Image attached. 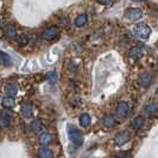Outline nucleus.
<instances>
[{
    "label": "nucleus",
    "instance_id": "obj_1",
    "mask_svg": "<svg viewBox=\"0 0 158 158\" xmlns=\"http://www.w3.org/2000/svg\"><path fill=\"white\" fill-rule=\"evenodd\" d=\"M67 132H68V137H69L70 142L73 143L74 145L81 146V145L83 144V135H82V133H81L75 126H73V125L69 124V125L67 126Z\"/></svg>",
    "mask_w": 158,
    "mask_h": 158
},
{
    "label": "nucleus",
    "instance_id": "obj_2",
    "mask_svg": "<svg viewBox=\"0 0 158 158\" xmlns=\"http://www.w3.org/2000/svg\"><path fill=\"white\" fill-rule=\"evenodd\" d=\"M135 35L138 38L142 40H148L151 35V27L145 23H138L133 29Z\"/></svg>",
    "mask_w": 158,
    "mask_h": 158
},
{
    "label": "nucleus",
    "instance_id": "obj_3",
    "mask_svg": "<svg viewBox=\"0 0 158 158\" xmlns=\"http://www.w3.org/2000/svg\"><path fill=\"white\" fill-rule=\"evenodd\" d=\"M124 16L130 22H137V20H139L143 17V11L140 8H137V7L128 8L126 12H125Z\"/></svg>",
    "mask_w": 158,
    "mask_h": 158
},
{
    "label": "nucleus",
    "instance_id": "obj_4",
    "mask_svg": "<svg viewBox=\"0 0 158 158\" xmlns=\"http://www.w3.org/2000/svg\"><path fill=\"white\" fill-rule=\"evenodd\" d=\"M58 33H60V29H58L57 26H50V27H48V29H45L44 31L42 32L40 37H42L43 40H52Z\"/></svg>",
    "mask_w": 158,
    "mask_h": 158
},
{
    "label": "nucleus",
    "instance_id": "obj_5",
    "mask_svg": "<svg viewBox=\"0 0 158 158\" xmlns=\"http://www.w3.org/2000/svg\"><path fill=\"white\" fill-rule=\"evenodd\" d=\"M115 112H117V115L119 118H126L128 115V113H130V106L125 101H120L117 105Z\"/></svg>",
    "mask_w": 158,
    "mask_h": 158
},
{
    "label": "nucleus",
    "instance_id": "obj_6",
    "mask_svg": "<svg viewBox=\"0 0 158 158\" xmlns=\"http://www.w3.org/2000/svg\"><path fill=\"white\" fill-rule=\"evenodd\" d=\"M130 139H131V135L126 131H123V132H119L118 135L114 137V143L119 146H121V145L126 144L127 142H130Z\"/></svg>",
    "mask_w": 158,
    "mask_h": 158
},
{
    "label": "nucleus",
    "instance_id": "obj_7",
    "mask_svg": "<svg viewBox=\"0 0 158 158\" xmlns=\"http://www.w3.org/2000/svg\"><path fill=\"white\" fill-rule=\"evenodd\" d=\"M137 82H138V85L140 87L148 88L151 85V82H152V76H151L150 74H142V75H139Z\"/></svg>",
    "mask_w": 158,
    "mask_h": 158
},
{
    "label": "nucleus",
    "instance_id": "obj_8",
    "mask_svg": "<svg viewBox=\"0 0 158 158\" xmlns=\"http://www.w3.org/2000/svg\"><path fill=\"white\" fill-rule=\"evenodd\" d=\"M12 121V117L8 114L7 112L1 111L0 112V128H6L10 126Z\"/></svg>",
    "mask_w": 158,
    "mask_h": 158
},
{
    "label": "nucleus",
    "instance_id": "obj_9",
    "mask_svg": "<svg viewBox=\"0 0 158 158\" xmlns=\"http://www.w3.org/2000/svg\"><path fill=\"white\" fill-rule=\"evenodd\" d=\"M143 55H144V48L139 47V45H135L132 49H130V51H128V56L131 58H133V60H138Z\"/></svg>",
    "mask_w": 158,
    "mask_h": 158
},
{
    "label": "nucleus",
    "instance_id": "obj_10",
    "mask_svg": "<svg viewBox=\"0 0 158 158\" xmlns=\"http://www.w3.org/2000/svg\"><path fill=\"white\" fill-rule=\"evenodd\" d=\"M20 113L24 118H31L33 115V108H32V105L29 102H24L20 107Z\"/></svg>",
    "mask_w": 158,
    "mask_h": 158
},
{
    "label": "nucleus",
    "instance_id": "obj_11",
    "mask_svg": "<svg viewBox=\"0 0 158 158\" xmlns=\"http://www.w3.org/2000/svg\"><path fill=\"white\" fill-rule=\"evenodd\" d=\"M2 33H4V36H5L7 40H15V38L17 37L16 29H15L13 26H11V25H6V26H4V29H2Z\"/></svg>",
    "mask_w": 158,
    "mask_h": 158
},
{
    "label": "nucleus",
    "instance_id": "obj_12",
    "mask_svg": "<svg viewBox=\"0 0 158 158\" xmlns=\"http://www.w3.org/2000/svg\"><path fill=\"white\" fill-rule=\"evenodd\" d=\"M144 123H145V118H144L143 115H138V117H135V118L131 121L130 127H131L132 130H140V128L144 126Z\"/></svg>",
    "mask_w": 158,
    "mask_h": 158
},
{
    "label": "nucleus",
    "instance_id": "obj_13",
    "mask_svg": "<svg viewBox=\"0 0 158 158\" xmlns=\"http://www.w3.org/2000/svg\"><path fill=\"white\" fill-rule=\"evenodd\" d=\"M12 63H13V61H12L11 56L0 50V64L4 67H11Z\"/></svg>",
    "mask_w": 158,
    "mask_h": 158
},
{
    "label": "nucleus",
    "instance_id": "obj_14",
    "mask_svg": "<svg viewBox=\"0 0 158 158\" xmlns=\"http://www.w3.org/2000/svg\"><path fill=\"white\" fill-rule=\"evenodd\" d=\"M117 121H115V118L112 115V114H106L102 118V125L107 128H111V127L115 126Z\"/></svg>",
    "mask_w": 158,
    "mask_h": 158
},
{
    "label": "nucleus",
    "instance_id": "obj_15",
    "mask_svg": "<svg viewBox=\"0 0 158 158\" xmlns=\"http://www.w3.org/2000/svg\"><path fill=\"white\" fill-rule=\"evenodd\" d=\"M144 112L148 115H155L158 112V103L156 102H149L144 107Z\"/></svg>",
    "mask_w": 158,
    "mask_h": 158
},
{
    "label": "nucleus",
    "instance_id": "obj_16",
    "mask_svg": "<svg viewBox=\"0 0 158 158\" xmlns=\"http://www.w3.org/2000/svg\"><path fill=\"white\" fill-rule=\"evenodd\" d=\"M54 153L48 146H42L38 150V158H52Z\"/></svg>",
    "mask_w": 158,
    "mask_h": 158
},
{
    "label": "nucleus",
    "instance_id": "obj_17",
    "mask_svg": "<svg viewBox=\"0 0 158 158\" xmlns=\"http://www.w3.org/2000/svg\"><path fill=\"white\" fill-rule=\"evenodd\" d=\"M4 89H5V93L7 94V96H13L15 98L18 94V87L15 83H7Z\"/></svg>",
    "mask_w": 158,
    "mask_h": 158
},
{
    "label": "nucleus",
    "instance_id": "obj_18",
    "mask_svg": "<svg viewBox=\"0 0 158 158\" xmlns=\"http://www.w3.org/2000/svg\"><path fill=\"white\" fill-rule=\"evenodd\" d=\"M1 105L5 107V108H13L15 105H16V101H15V98L13 96H4L2 100H1Z\"/></svg>",
    "mask_w": 158,
    "mask_h": 158
},
{
    "label": "nucleus",
    "instance_id": "obj_19",
    "mask_svg": "<svg viewBox=\"0 0 158 158\" xmlns=\"http://www.w3.org/2000/svg\"><path fill=\"white\" fill-rule=\"evenodd\" d=\"M79 123L82 127H88L90 124H92V118H90V115H89V114L83 113V114H81V115H80Z\"/></svg>",
    "mask_w": 158,
    "mask_h": 158
},
{
    "label": "nucleus",
    "instance_id": "obj_20",
    "mask_svg": "<svg viewBox=\"0 0 158 158\" xmlns=\"http://www.w3.org/2000/svg\"><path fill=\"white\" fill-rule=\"evenodd\" d=\"M52 142V135L48 132H44L40 135V143L42 146H48L50 143Z\"/></svg>",
    "mask_w": 158,
    "mask_h": 158
},
{
    "label": "nucleus",
    "instance_id": "obj_21",
    "mask_svg": "<svg viewBox=\"0 0 158 158\" xmlns=\"http://www.w3.org/2000/svg\"><path fill=\"white\" fill-rule=\"evenodd\" d=\"M87 20H88L87 15H85V13L79 15V16L76 17V19H75V26H77V27H82V26H85V25L87 24Z\"/></svg>",
    "mask_w": 158,
    "mask_h": 158
},
{
    "label": "nucleus",
    "instance_id": "obj_22",
    "mask_svg": "<svg viewBox=\"0 0 158 158\" xmlns=\"http://www.w3.org/2000/svg\"><path fill=\"white\" fill-rule=\"evenodd\" d=\"M31 131L35 133H40L42 131V124L40 120H33L31 123Z\"/></svg>",
    "mask_w": 158,
    "mask_h": 158
},
{
    "label": "nucleus",
    "instance_id": "obj_23",
    "mask_svg": "<svg viewBox=\"0 0 158 158\" xmlns=\"http://www.w3.org/2000/svg\"><path fill=\"white\" fill-rule=\"evenodd\" d=\"M47 80L50 85H54L56 82V80H57V74H56V71L55 70L49 71L47 74Z\"/></svg>",
    "mask_w": 158,
    "mask_h": 158
},
{
    "label": "nucleus",
    "instance_id": "obj_24",
    "mask_svg": "<svg viewBox=\"0 0 158 158\" xmlns=\"http://www.w3.org/2000/svg\"><path fill=\"white\" fill-rule=\"evenodd\" d=\"M27 42H29V37H27V36H20V37H19V43H20V44H26V43H27Z\"/></svg>",
    "mask_w": 158,
    "mask_h": 158
},
{
    "label": "nucleus",
    "instance_id": "obj_25",
    "mask_svg": "<svg viewBox=\"0 0 158 158\" xmlns=\"http://www.w3.org/2000/svg\"><path fill=\"white\" fill-rule=\"evenodd\" d=\"M68 69L70 71H75L76 69H77V65H76V63H74V62H70L69 63V67H68Z\"/></svg>",
    "mask_w": 158,
    "mask_h": 158
},
{
    "label": "nucleus",
    "instance_id": "obj_26",
    "mask_svg": "<svg viewBox=\"0 0 158 158\" xmlns=\"http://www.w3.org/2000/svg\"><path fill=\"white\" fill-rule=\"evenodd\" d=\"M96 1H98L100 5H108L112 0H96Z\"/></svg>",
    "mask_w": 158,
    "mask_h": 158
},
{
    "label": "nucleus",
    "instance_id": "obj_27",
    "mask_svg": "<svg viewBox=\"0 0 158 158\" xmlns=\"http://www.w3.org/2000/svg\"><path fill=\"white\" fill-rule=\"evenodd\" d=\"M133 1H140V2L143 1V2H144V1H146V0H133Z\"/></svg>",
    "mask_w": 158,
    "mask_h": 158
},
{
    "label": "nucleus",
    "instance_id": "obj_28",
    "mask_svg": "<svg viewBox=\"0 0 158 158\" xmlns=\"http://www.w3.org/2000/svg\"><path fill=\"white\" fill-rule=\"evenodd\" d=\"M156 93L158 94V87H157V89H156Z\"/></svg>",
    "mask_w": 158,
    "mask_h": 158
},
{
    "label": "nucleus",
    "instance_id": "obj_29",
    "mask_svg": "<svg viewBox=\"0 0 158 158\" xmlns=\"http://www.w3.org/2000/svg\"><path fill=\"white\" fill-rule=\"evenodd\" d=\"M156 45H157V47H158V40H157V43H156Z\"/></svg>",
    "mask_w": 158,
    "mask_h": 158
},
{
    "label": "nucleus",
    "instance_id": "obj_30",
    "mask_svg": "<svg viewBox=\"0 0 158 158\" xmlns=\"http://www.w3.org/2000/svg\"><path fill=\"white\" fill-rule=\"evenodd\" d=\"M0 24H1V20H0Z\"/></svg>",
    "mask_w": 158,
    "mask_h": 158
}]
</instances>
